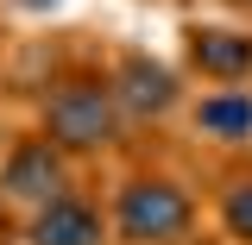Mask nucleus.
<instances>
[{
	"label": "nucleus",
	"instance_id": "9",
	"mask_svg": "<svg viewBox=\"0 0 252 245\" xmlns=\"http://www.w3.org/2000/svg\"><path fill=\"white\" fill-rule=\"evenodd\" d=\"M240 6H252V0H240Z\"/></svg>",
	"mask_w": 252,
	"mask_h": 245
},
{
	"label": "nucleus",
	"instance_id": "10",
	"mask_svg": "<svg viewBox=\"0 0 252 245\" xmlns=\"http://www.w3.org/2000/svg\"><path fill=\"white\" fill-rule=\"evenodd\" d=\"M183 245H195V239H183Z\"/></svg>",
	"mask_w": 252,
	"mask_h": 245
},
{
	"label": "nucleus",
	"instance_id": "4",
	"mask_svg": "<svg viewBox=\"0 0 252 245\" xmlns=\"http://www.w3.org/2000/svg\"><path fill=\"white\" fill-rule=\"evenodd\" d=\"M107 82H114V101H120L126 126H164V120L183 113V76L164 57L139 51V44H120V51H114Z\"/></svg>",
	"mask_w": 252,
	"mask_h": 245
},
{
	"label": "nucleus",
	"instance_id": "1",
	"mask_svg": "<svg viewBox=\"0 0 252 245\" xmlns=\"http://www.w3.org/2000/svg\"><path fill=\"white\" fill-rule=\"evenodd\" d=\"M38 132L51 145H63L76 163H94V157L120 151L132 126L114 101L107 69H63L38 88Z\"/></svg>",
	"mask_w": 252,
	"mask_h": 245
},
{
	"label": "nucleus",
	"instance_id": "2",
	"mask_svg": "<svg viewBox=\"0 0 252 245\" xmlns=\"http://www.w3.org/2000/svg\"><path fill=\"white\" fill-rule=\"evenodd\" d=\"M114 245H183L202 226V201L177 170H126L107 195Z\"/></svg>",
	"mask_w": 252,
	"mask_h": 245
},
{
	"label": "nucleus",
	"instance_id": "5",
	"mask_svg": "<svg viewBox=\"0 0 252 245\" xmlns=\"http://www.w3.org/2000/svg\"><path fill=\"white\" fill-rule=\"evenodd\" d=\"M19 245H114L107 201L89 195L82 183H69L63 195H51L44 208L19 214Z\"/></svg>",
	"mask_w": 252,
	"mask_h": 245
},
{
	"label": "nucleus",
	"instance_id": "8",
	"mask_svg": "<svg viewBox=\"0 0 252 245\" xmlns=\"http://www.w3.org/2000/svg\"><path fill=\"white\" fill-rule=\"evenodd\" d=\"M215 220H220V233H227L233 245H252V170L220 176V189H215Z\"/></svg>",
	"mask_w": 252,
	"mask_h": 245
},
{
	"label": "nucleus",
	"instance_id": "3",
	"mask_svg": "<svg viewBox=\"0 0 252 245\" xmlns=\"http://www.w3.org/2000/svg\"><path fill=\"white\" fill-rule=\"evenodd\" d=\"M69 183H76V157L63 145H51L38 126L32 132H13L0 145V201H6V214H32L51 195H63Z\"/></svg>",
	"mask_w": 252,
	"mask_h": 245
},
{
	"label": "nucleus",
	"instance_id": "7",
	"mask_svg": "<svg viewBox=\"0 0 252 245\" xmlns=\"http://www.w3.org/2000/svg\"><path fill=\"white\" fill-rule=\"evenodd\" d=\"M183 69L208 82H252V31L246 26H183Z\"/></svg>",
	"mask_w": 252,
	"mask_h": 245
},
{
	"label": "nucleus",
	"instance_id": "6",
	"mask_svg": "<svg viewBox=\"0 0 252 245\" xmlns=\"http://www.w3.org/2000/svg\"><path fill=\"white\" fill-rule=\"evenodd\" d=\"M183 120L215 151H252V82H208L195 101H183Z\"/></svg>",
	"mask_w": 252,
	"mask_h": 245
}]
</instances>
